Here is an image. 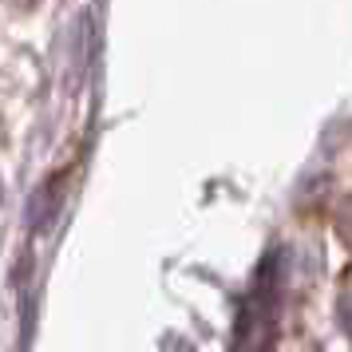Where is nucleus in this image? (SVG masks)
I'll return each mask as SVG.
<instances>
[{
    "label": "nucleus",
    "mask_w": 352,
    "mask_h": 352,
    "mask_svg": "<svg viewBox=\"0 0 352 352\" xmlns=\"http://www.w3.org/2000/svg\"><path fill=\"white\" fill-rule=\"evenodd\" d=\"M333 226H336V238H340V241H344V245L352 250V194H344V198L336 202Z\"/></svg>",
    "instance_id": "obj_1"
}]
</instances>
